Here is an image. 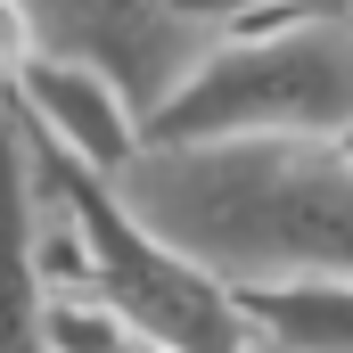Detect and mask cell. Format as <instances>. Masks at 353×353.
Here are the masks:
<instances>
[{"mask_svg":"<svg viewBox=\"0 0 353 353\" xmlns=\"http://www.w3.org/2000/svg\"><path fill=\"white\" fill-rule=\"evenodd\" d=\"M345 8H353V0H345Z\"/></svg>","mask_w":353,"mask_h":353,"instance_id":"obj_12","label":"cell"},{"mask_svg":"<svg viewBox=\"0 0 353 353\" xmlns=\"http://www.w3.org/2000/svg\"><path fill=\"white\" fill-rule=\"evenodd\" d=\"M345 148H353V140H345Z\"/></svg>","mask_w":353,"mask_h":353,"instance_id":"obj_11","label":"cell"},{"mask_svg":"<svg viewBox=\"0 0 353 353\" xmlns=\"http://www.w3.org/2000/svg\"><path fill=\"white\" fill-rule=\"evenodd\" d=\"M214 25H255V17H288V8H329V0H189Z\"/></svg>","mask_w":353,"mask_h":353,"instance_id":"obj_8","label":"cell"},{"mask_svg":"<svg viewBox=\"0 0 353 353\" xmlns=\"http://www.w3.org/2000/svg\"><path fill=\"white\" fill-rule=\"evenodd\" d=\"M148 140H353V8L230 25Z\"/></svg>","mask_w":353,"mask_h":353,"instance_id":"obj_2","label":"cell"},{"mask_svg":"<svg viewBox=\"0 0 353 353\" xmlns=\"http://www.w3.org/2000/svg\"><path fill=\"white\" fill-rule=\"evenodd\" d=\"M0 353H50V279H41V165L33 123L0 83Z\"/></svg>","mask_w":353,"mask_h":353,"instance_id":"obj_6","label":"cell"},{"mask_svg":"<svg viewBox=\"0 0 353 353\" xmlns=\"http://www.w3.org/2000/svg\"><path fill=\"white\" fill-rule=\"evenodd\" d=\"M8 17L25 33V58L115 83L140 123H157L189 90V74L214 58V41L230 33L197 17L189 0H8Z\"/></svg>","mask_w":353,"mask_h":353,"instance_id":"obj_4","label":"cell"},{"mask_svg":"<svg viewBox=\"0 0 353 353\" xmlns=\"http://www.w3.org/2000/svg\"><path fill=\"white\" fill-rule=\"evenodd\" d=\"M255 353H263V345H255Z\"/></svg>","mask_w":353,"mask_h":353,"instance_id":"obj_10","label":"cell"},{"mask_svg":"<svg viewBox=\"0 0 353 353\" xmlns=\"http://www.w3.org/2000/svg\"><path fill=\"white\" fill-rule=\"evenodd\" d=\"M247 329L263 353H353V279H312V288H271L239 296Z\"/></svg>","mask_w":353,"mask_h":353,"instance_id":"obj_7","label":"cell"},{"mask_svg":"<svg viewBox=\"0 0 353 353\" xmlns=\"http://www.w3.org/2000/svg\"><path fill=\"white\" fill-rule=\"evenodd\" d=\"M115 197L230 296L353 279L345 140H148L115 173Z\"/></svg>","mask_w":353,"mask_h":353,"instance_id":"obj_1","label":"cell"},{"mask_svg":"<svg viewBox=\"0 0 353 353\" xmlns=\"http://www.w3.org/2000/svg\"><path fill=\"white\" fill-rule=\"evenodd\" d=\"M17 99V115L33 123V140L50 148V157H66V165H83V173L115 181L140 148H148V123L132 115V99L115 83H99L83 66H50V58H25V74L8 83Z\"/></svg>","mask_w":353,"mask_h":353,"instance_id":"obj_5","label":"cell"},{"mask_svg":"<svg viewBox=\"0 0 353 353\" xmlns=\"http://www.w3.org/2000/svg\"><path fill=\"white\" fill-rule=\"evenodd\" d=\"M132 353H157V345H132Z\"/></svg>","mask_w":353,"mask_h":353,"instance_id":"obj_9","label":"cell"},{"mask_svg":"<svg viewBox=\"0 0 353 353\" xmlns=\"http://www.w3.org/2000/svg\"><path fill=\"white\" fill-rule=\"evenodd\" d=\"M41 165H50V181H58V197H66V214H74V230L90 247V288L115 304V321L140 345H157V353H255L247 304L222 279H205L189 255H173L165 239H148L132 222V205L115 197V181L83 173V165H66L50 148H41Z\"/></svg>","mask_w":353,"mask_h":353,"instance_id":"obj_3","label":"cell"}]
</instances>
